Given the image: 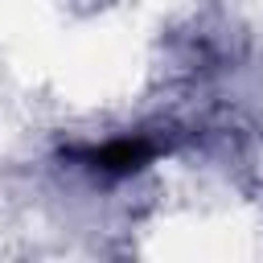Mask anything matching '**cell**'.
Instances as JSON below:
<instances>
[{"label":"cell","mask_w":263,"mask_h":263,"mask_svg":"<svg viewBox=\"0 0 263 263\" xmlns=\"http://www.w3.org/2000/svg\"><path fill=\"white\" fill-rule=\"evenodd\" d=\"M148 156H152V148H148L144 140H115V144H107V148H95V152H90V164L103 168V173H132V168H140Z\"/></svg>","instance_id":"1"}]
</instances>
